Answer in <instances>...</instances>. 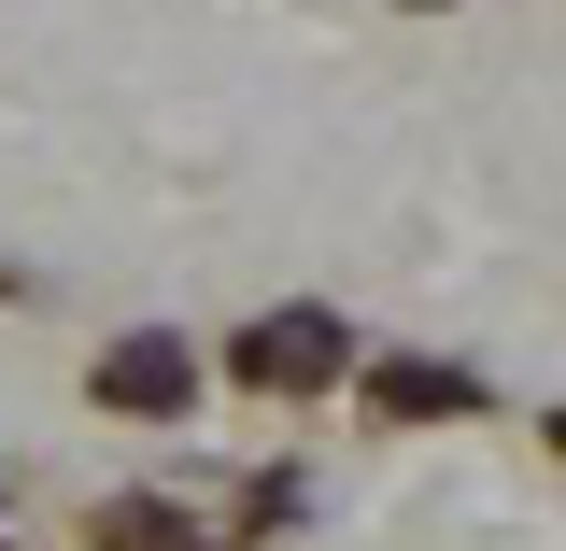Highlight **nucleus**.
<instances>
[{
  "label": "nucleus",
  "instance_id": "1",
  "mask_svg": "<svg viewBox=\"0 0 566 551\" xmlns=\"http://www.w3.org/2000/svg\"><path fill=\"white\" fill-rule=\"evenodd\" d=\"M354 368H368L354 326L312 311V297H297V311H255V326L227 340V382H241V396H326V382H354Z\"/></svg>",
  "mask_w": 566,
  "mask_h": 551
},
{
  "label": "nucleus",
  "instance_id": "2",
  "mask_svg": "<svg viewBox=\"0 0 566 551\" xmlns=\"http://www.w3.org/2000/svg\"><path fill=\"white\" fill-rule=\"evenodd\" d=\"M85 396H99L114 424H185V411H199V353L142 326V340H114L99 368H85Z\"/></svg>",
  "mask_w": 566,
  "mask_h": 551
},
{
  "label": "nucleus",
  "instance_id": "3",
  "mask_svg": "<svg viewBox=\"0 0 566 551\" xmlns=\"http://www.w3.org/2000/svg\"><path fill=\"white\" fill-rule=\"evenodd\" d=\"M354 396H368L382 424H453V411H482V382L439 368V353H382V368H354Z\"/></svg>",
  "mask_w": 566,
  "mask_h": 551
},
{
  "label": "nucleus",
  "instance_id": "4",
  "mask_svg": "<svg viewBox=\"0 0 566 551\" xmlns=\"http://www.w3.org/2000/svg\"><path fill=\"white\" fill-rule=\"evenodd\" d=\"M85 538H99V551H227V538H199V523H170L156 495H114V509H99Z\"/></svg>",
  "mask_w": 566,
  "mask_h": 551
}]
</instances>
